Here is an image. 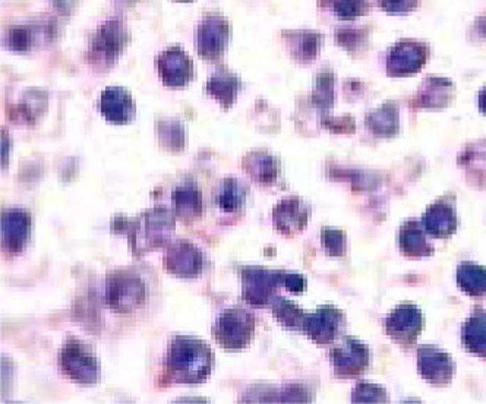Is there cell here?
<instances>
[{"instance_id":"obj_28","label":"cell","mask_w":486,"mask_h":404,"mask_svg":"<svg viewBox=\"0 0 486 404\" xmlns=\"http://www.w3.org/2000/svg\"><path fill=\"white\" fill-rule=\"evenodd\" d=\"M480 104H482V108L486 111V91L480 97Z\"/></svg>"},{"instance_id":"obj_10","label":"cell","mask_w":486,"mask_h":404,"mask_svg":"<svg viewBox=\"0 0 486 404\" xmlns=\"http://www.w3.org/2000/svg\"><path fill=\"white\" fill-rule=\"evenodd\" d=\"M228 38V24L220 17H208L198 26L196 47L205 59H217L223 54Z\"/></svg>"},{"instance_id":"obj_26","label":"cell","mask_w":486,"mask_h":404,"mask_svg":"<svg viewBox=\"0 0 486 404\" xmlns=\"http://www.w3.org/2000/svg\"><path fill=\"white\" fill-rule=\"evenodd\" d=\"M160 143L168 150H180L185 144V129L179 122H160Z\"/></svg>"},{"instance_id":"obj_6","label":"cell","mask_w":486,"mask_h":404,"mask_svg":"<svg viewBox=\"0 0 486 404\" xmlns=\"http://www.w3.org/2000/svg\"><path fill=\"white\" fill-rule=\"evenodd\" d=\"M127 34L122 22L111 19L98 28L91 45V60L98 65H110L119 58L126 46Z\"/></svg>"},{"instance_id":"obj_3","label":"cell","mask_w":486,"mask_h":404,"mask_svg":"<svg viewBox=\"0 0 486 404\" xmlns=\"http://www.w3.org/2000/svg\"><path fill=\"white\" fill-rule=\"evenodd\" d=\"M147 298V287L141 278L131 271H116L107 277L104 300L110 309L118 314H132Z\"/></svg>"},{"instance_id":"obj_16","label":"cell","mask_w":486,"mask_h":404,"mask_svg":"<svg viewBox=\"0 0 486 404\" xmlns=\"http://www.w3.org/2000/svg\"><path fill=\"white\" fill-rule=\"evenodd\" d=\"M421 314L411 306H405L387 319V330L398 341H411L421 330Z\"/></svg>"},{"instance_id":"obj_21","label":"cell","mask_w":486,"mask_h":404,"mask_svg":"<svg viewBox=\"0 0 486 404\" xmlns=\"http://www.w3.org/2000/svg\"><path fill=\"white\" fill-rule=\"evenodd\" d=\"M423 226L426 232L431 233L432 236L444 238V236H448L454 232L455 218L448 207L437 204L423 216Z\"/></svg>"},{"instance_id":"obj_1","label":"cell","mask_w":486,"mask_h":404,"mask_svg":"<svg viewBox=\"0 0 486 404\" xmlns=\"http://www.w3.org/2000/svg\"><path fill=\"white\" fill-rule=\"evenodd\" d=\"M212 352L201 339L176 336L167 353L168 377L178 384H203L212 369Z\"/></svg>"},{"instance_id":"obj_17","label":"cell","mask_w":486,"mask_h":404,"mask_svg":"<svg viewBox=\"0 0 486 404\" xmlns=\"http://www.w3.org/2000/svg\"><path fill=\"white\" fill-rule=\"evenodd\" d=\"M419 368L423 378L432 382H446L451 378V360L439 350L423 347L419 350Z\"/></svg>"},{"instance_id":"obj_4","label":"cell","mask_w":486,"mask_h":404,"mask_svg":"<svg viewBox=\"0 0 486 404\" xmlns=\"http://www.w3.org/2000/svg\"><path fill=\"white\" fill-rule=\"evenodd\" d=\"M255 336V316L246 309H227L212 327V337L226 350H242Z\"/></svg>"},{"instance_id":"obj_22","label":"cell","mask_w":486,"mask_h":404,"mask_svg":"<svg viewBox=\"0 0 486 404\" xmlns=\"http://www.w3.org/2000/svg\"><path fill=\"white\" fill-rule=\"evenodd\" d=\"M464 341L471 352L486 355V314L478 312L469 319L464 328Z\"/></svg>"},{"instance_id":"obj_11","label":"cell","mask_w":486,"mask_h":404,"mask_svg":"<svg viewBox=\"0 0 486 404\" xmlns=\"http://www.w3.org/2000/svg\"><path fill=\"white\" fill-rule=\"evenodd\" d=\"M243 277V299L253 306H264L274 293L280 283V273H271L264 268H245Z\"/></svg>"},{"instance_id":"obj_7","label":"cell","mask_w":486,"mask_h":404,"mask_svg":"<svg viewBox=\"0 0 486 404\" xmlns=\"http://www.w3.org/2000/svg\"><path fill=\"white\" fill-rule=\"evenodd\" d=\"M204 257L195 245L178 241L167 249L164 258L166 270L180 278H195L203 271Z\"/></svg>"},{"instance_id":"obj_2","label":"cell","mask_w":486,"mask_h":404,"mask_svg":"<svg viewBox=\"0 0 486 404\" xmlns=\"http://www.w3.org/2000/svg\"><path fill=\"white\" fill-rule=\"evenodd\" d=\"M175 230V216L164 208H154L141 214L131 226L130 242L139 258L150 250L166 245Z\"/></svg>"},{"instance_id":"obj_12","label":"cell","mask_w":486,"mask_h":404,"mask_svg":"<svg viewBox=\"0 0 486 404\" xmlns=\"http://www.w3.org/2000/svg\"><path fill=\"white\" fill-rule=\"evenodd\" d=\"M100 111L107 122L125 124L135 116V102L130 91L120 87H110L100 97Z\"/></svg>"},{"instance_id":"obj_13","label":"cell","mask_w":486,"mask_h":404,"mask_svg":"<svg viewBox=\"0 0 486 404\" xmlns=\"http://www.w3.org/2000/svg\"><path fill=\"white\" fill-rule=\"evenodd\" d=\"M273 220L281 234L293 236L305 227L308 210L299 198H284L276 205Z\"/></svg>"},{"instance_id":"obj_27","label":"cell","mask_w":486,"mask_h":404,"mask_svg":"<svg viewBox=\"0 0 486 404\" xmlns=\"http://www.w3.org/2000/svg\"><path fill=\"white\" fill-rule=\"evenodd\" d=\"M273 312L277 316L279 321L285 327H296L299 325V321H302L304 319L302 311H300L293 302L285 300L283 298L277 299V302L274 303Z\"/></svg>"},{"instance_id":"obj_14","label":"cell","mask_w":486,"mask_h":404,"mask_svg":"<svg viewBox=\"0 0 486 404\" xmlns=\"http://www.w3.org/2000/svg\"><path fill=\"white\" fill-rule=\"evenodd\" d=\"M340 315L330 308H324L317 311L306 318H304V330L308 336L317 343L331 341L336 331L338 330Z\"/></svg>"},{"instance_id":"obj_24","label":"cell","mask_w":486,"mask_h":404,"mask_svg":"<svg viewBox=\"0 0 486 404\" xmlns=\"http://www.w3.org/2000/svg\"><path fill=\"white\" fill-rule=\"evenodd\" d=\"M334 365L338 369H343L345 373L356 371L359 365H365L366 355L365 350H359V347L354 341H349L345 349L334 350Z\"/></svg>"},{"instance_id":"obj_8","label":"cell","mask_w":486,"mask_h":404,"mask_svg":"<svg viewBox=\"0 0 486 404\" xmlns=\"http://www.w3.org/2000/svg\"><path fill=\"white\" fill-rule=\"evenodd\" d=\"M157 69L167 87H185L191 81L194 65L189 56L179 47L164 50L157 59Z\"/></svg>"},{"instance_id":"obj_23","label":"cell","mask_w":486,"mask_h":404,"mask_svg":"<svg viewBox=\"0 0 486 404\" xmlns=\"http://www.w3.org/2000/svg\"><path fill=\"white\" fill-rule=\"evenodd\" d=\"M459 283L460 287L469 295H483L486 293V271L482 267L463 264L459 268Z\"/></svg>"},{"instance_id":"obj_5","label":"cell","mask_w":486,"mask_h":404,"mask_svg":"<svg viewBox=\"0 0 486 404\" xmlns=\"http://www.w3.org/2000/svg\"><path fill=\"white\" fill-rule=\"evenodd\" d=\"M59 365L66 377L82 385H93L100 380V364L94 352L77 339H69L59 355Z\"/></svg>"},{"instance_id":"obj_25","label":"cell","mask_w":486,"mask_h":404,"mask_svg":"<svg viewBox=\"0 0 486 404\" xmlns=\"http://www.w3.org/2000/svg\"><path fill=\"white\" fill-rule=\"evenodd\" d=\"M402 246L409 255H428L430 250H428V245L422 230L416 225H409L405 226L402 230Z\"/></svg>"},{"instance_id":"obj_20","label":"cell","mask_w":486,"mask_h":404,"mask_svg":"<svg viewBox=\"0 0 486 404\" xmlns=\"http://www.w3.org/2000/svg\"><path fill=\"white\" fill-rule=\"evenodd\" d=\"M246 201V188L235 177H228L221 184L216 195V202L224 213H236Z\"/></svg>"},{"instance_id":"obj_18","label":"cell","mask_w":486,"mask_h":404,"mask_svg":"<svg viewBox=\"0 0 486 404\" xmlns=\"http://www.w3.org/2000/svg\"><path fill=\"white\" fill-rule=\"evenodd\" d=\"M243 169L261 185L273 184L279 175V164L265 152H252L243 159Z\"/></svg>"},{"instance_id":"obj_15","label":"cell","mask_w":486,"mask_h":404,"mask_svg":"<svg viewBox=\"0 0 486 404\" xmlns=\"http://www.w3.org/2000/svg\"><path fill=\"white\" fill-rule=\"evenodd\" d=\"M171 202H173L175 214L185 221L198 218L204 208L201 191L192 184H185L176 188L171 195Z\"/></svg>"},{"instance_id":"obj_19","label":"cell","mask_w":486,"mask_h":404,"mask_svg":"<svg viewBox=\"0 0 486 404\" xmlns=\"http://www.w3.org/2000/svg\"><path fill=\"white\" fill-rule=\"evenodd\" d=\"M240 82L239 78L227 71L212 75L207 83V92L221 103L223 107L232 106L236 102Z\"/></svg>"},{"instance_id":"obj_9","label":"cell","mask_w":486,"mask_h":404,"mask_svg":"<svg viewBox=\"0 0 486 404\" xmlns=\"http://www.w3.org/2000/svg\"><path fill=\"white\" fill-rule=\"evenodd\" d=\"M31 230V216L25 210H6L2 213V248L8 254H19L25 248Z\"/></svg>"}]
</instances>
